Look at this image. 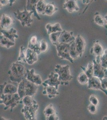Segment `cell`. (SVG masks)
Listing matches in <instances>:
<instances>
[{
	"label": "cell",
	"mask_w": 107,
	"mask_h": 120,
	"mask_svg": "<svg viewBox=\"0 0 107 120\" xmlns=\"http://www.w3.org/2000/svg\"><path fill=\"white\" fill-rule=\"evenodd\" d=\"M10 81L19 84L27 77V69L24 63L18 61L13 63L8 72Z\"/></svg>",
	"instance_id": "1"
},
{
	"label": "cell",
	"mask_w": 107,
	"mask_h": 120,
	"mask_svg": "<svg viewBox=\"0 0 107 120\" xmlns=\"http://www.w3.org/2000/svg\"><path fill=\"white\" fill-rule=\"evenodd\" d=\"M0 104L5 105L4 109L7 110L8 109H11V112H12L14 108L19 103H20V98L18 93L15 94H0Z\"/></svg>",
	"instance_id": "2"
},
{
	"label": "cell",
	"mask_w": 107,
	"mask_h": 120,
	"mask_svg": "<svg viewBox=\"0 0 107 120\" xmlns=\"http://www.w3.org/2000/svg\"><path fill=\"white\" fill-rule=\"evenodd\" d=\"M33 14H34L33 11H29L26 9V6H25V9L23 11H20L17 9L16 12H14L15 17L20 22L23 27L31 26L33 22V20L32 18V15Z\"/></svg>",
	"instance_id": "3"
},
{
	"label": "cell",
	"mask_w": 107,
	"mask_h": 120,
	"mask_svg": "<svg viewBox=\"0 0 107 120\" xmlns=\"http://www.w3.org/2000/svg\"><path fill=\"white\" fill-rule=\"evenodd\" d=\"M55 67V71L59 75V79L61 82V84L68 85L69 82L73 78V76L71 75L69 66L57 64Z\"/></svg>",
	"instance_id": "4"
},
{
	"label": "cell",
	"mask_w": 107,
	"mask_h": 120,
	"mask_svg": "<svg viewBox=\"0 0 107 120\" xmlns=\"http://www.w3.org/2000/svg\"><path fill=\"white\" fill-rule=\"evenodd\" d=\"M71 43H58L56 44L58 56L61 59H66L71 63H73L74 60L72 59L70 54V48Z\"/></svg>",
	"instance_id": "5"
},
{
	"label": "cell",
	"mask_w": 107,
	"mask_h": 120,
	"mask_svg": "<svg viewBox=\"0 0 107 120\" xmlns=\"http://www.w3.org/2000/svg\"><path fill=\"white\" fill-rule=\"evenodd\" d=\"M38 104L31 106H25L22 109L21 112L24 114L26 120H35L37 119V112L38 109Z\"/></svg>",
	"instance_id": "6"
},
{
	"label": "cell",
	"mask_w": 107,
	"mask_h": 120,
	"mask_svg": "<svg viewBox=\"0 0 107 120\" xmlns=\"http://www.w3.org/2000/svg\"><path fill=\"white\" fill-rule=\"evenodd\" d=\"M18 83L17 82L12 81L8 83L5 82L0 85V94L16 93H18Z\"/></svg>",
	"instance_id": "7"
},
{
	"label": "cell",
	"mask_w": 107,
	"mask_h": 120,
	"mask_svg": "<svg viewBox=\"0 0 107 120\" xmlns=\"http://www.w3.org/2000/svg\"><path fill=\"white\" fill-rule=\"evenodd\" d=\"M88 88L93 90H100L107 95V90L103 89L102 87L100 79L98 77L94 76L92 78L89 79Z\"/></svg>",
	"instance_id": "8"
},
{
	"label": "cell",
	"mask_w": 107,
	"mask_h": 120,
	"mask_svg": "<svg viewBox=\"0 0 107 120\" xmlns=\"http://www.w3.org/2000/svg\"><path fill=\"white\" fill-rule=\"evenodd\" d=\"M42 84L55 86L57 89H58V86L61 84V82L59 79L58 74L56 72L55 73L52 72L48 76V79L45 81Z\"/></svg>",
	"instance_id": "9"
},
{
	"label": "cell",
	"mask_w": 107,
	"mask_h": 120,
	"mask_svg": "<svg viewBox=\"0 0 107 120\" xmlns=\"http://www.w3.org/2000/svg\"><path fill=\"white\" fill-rule=\"evenodd\" d=\"M25 96L29 95L33 97L37 93L38 89V85L34 83L25 79Z\"/></svg>",
	"instance_id": "10"
},
{
	"label": "cell",
	"mask_w": 107,
	"mask_h": 120,
	"mask_svg": "<svg viewBox=\"0 0 107 120\" xmlns=\"http://www.w3.org/2000/svg\"><path fill=\"white\" fill-rule=\"evenodd\" d=\"M76 38L74 36L73 32L63 30L62 32L59 37L58 43H70L74 41Z\"/></svg>",
	"instance_id": "11"
},
{
	"label": "cell",
	"mask_w": 107,
	"mask_h": 120,
	"mask_svg": "<svg viewBox=\"0 0 107 120\" xmlns=\"http://www.w3.org/2000/svg\"><path fill=\"white\" fill-rule=\"evenodd\" d=\"M63 7L70 13L80 10L77 0H66L63 5Z\"/></svg>",
	"instance_id": "12"
},
{
	"label": "cell",
	"mask_w": 107,
	"mask_h": 120,
	"mask_svg": "<svg viewBox=\"0 0 107 120\" xmlns=\"http://www.w3.org/2000/svg\"><path fill=\"white\" fill-rule=\"evenodd\" d=\"M26 79L37 85H42V80L41 76L35 73V70L34 69H27Z\"/></svg>",
	"instance_id": "13"
},
{
	"label": "cell",
	"mask_w": 107,
	"mask_h": 120,
	"mask_svg": "<svg viewBox=\"0 0 107 120\" xmlns=\"http://www.w3.org/2000/svg\"><path fill=\"white\" fill-rule=\"evenodd\" d=\"M14 21L11 16L5 14H3L0 19V25L3 30H7L11 28Z\"/></svg>",
	"instance_id": "14"
},
{
	"label": "cell",
	"mask_w": 107,
	"mask_h": 120,
	"mask_svg": "<svg viewBox=\"0 0 107 120\" xmlns=\"http://www.w3.org/2000/svg\"><path fill=\"white\" fill-rule=\"evenodd\" d=\"M75 42L76 48L78 53L79 56L80 57H81L82 56L85 48V41L80 34H78L76 37Z\"/></svg>",
	"instance_id": "15"
},
{
	"label": "cell",
	"mask_w": 107,
	"mask_h": 120,
	"mask_svg": "<svg viewBox=\"0 0 107 120\" xmlns=\"http://www.w3.org/2000/svg\"><path fill=\"white\" fill-rule=\"evenodd\" d=\"M28 48L36 52L38 55L41 53V42L38 41L36 36H33L30 38L28 45Z\"/></svg>",
	"instance_id": "16"
},
{
	"label": "cell",
	"mask_w": 107,
	"mask_h": 120,
	"mask_svg": "<svg viewBox=\"0 0 107 120\" xmlns=\"http://www.w3.org/2000/svg\"><path fill=\"white\" fill-rule=\"evenodd\" d=\"M94 64V76L98 77L100 79L105 77V68L102 67L100 63H98L96 60H93Z\"/></svg>",
	"instance_id": "17"
},
{
	"label": "cell",
	"mask_w": 107,
	"mask_h": 120,
	"mask_svg": "<svg viewBox=\"0 0 107 120\" xmlns=\"http://www.w3.org/2000/svg\"><path fill=\"white\" fill-rule=\"evenodd\" d=\"M44 86V90L42 92L43 94H47L48 97L50 98H52L59 94V93L58 91V90L55 86H50L48 85L42 84Z\"/></svg>",
	"instance_id": "18"
},
{
	"label": "cell",
	"mask_w": 107,
	"mask_h": 120,
	"mask_svg": "<svg viewBox=\"0 0 107 120\" xmlns=\"http://www.w3.org/2000/svg\"><path fill=\"white\" fill-rule=\"evenodd\" d=\"M37 53L33 50L28 48L26 52V62L28 64L32 65L38 60Z\"/></svg>",
	"instance_id": "19"
},
{
	"label": "cell",
	"mask_w": 107,
	"mask_h": 120,
	"mask_svg": "<svg viewBox=\"0 0 107 120\" xmlns=\"http://www.w3.org/2000/svg\"><path fill=\"white\" fill-rule=\"evenodd\" d=\"M0 32L3 35L9 38L13 42H15L16 38H18V36L17 34V31L13 28H11L7 30L2 29L1 30Z\"/></svg>",
	"instance_id": "20"
},
{
	"label": "cell",
	"mask_w": 107,
	"mask_h": 120,
	"mask_svg": "<svg viewBox=\"0 0 107 120\" xmlns=\"http://www.w3.org/2000/svg\"><path fill=\"white\" fill-rule=\"evenodd\" d=\"M40 0H27V4L26 6V9L29 11H33L34 16L38 20H41V19L39 15L37 12L36 7L37 3Z\"/></svg>",
	"instance_id": "21"
},
{
	"label": "cell",
	"mask_w": 107,
	"mask_h": 120,
	"mask_svg": "<svg viewBox=\"0 0 107 120\" xmlns=\"http://www.w3.org/2000/svg\"><path fill=\"white\" fill-rule=\"evenodd\" d=\"M46 29L47 31L48 34V35L52 33L63 31L62 28L61 27V25L58 22L54 24H51L50 23L47 24L46 26Z\"/></svg>",
	"instance_id": "22"
},
{
	"label": "cell",
	"mask_w": 107,
	"mask_h": 120,
	"mask_svg": "<svg viewBox=\"0 0 107 120\" xmlns=\"http://www.w3.org/2000/svg\"><path fill=\"white\" fill-rule=\"evenodd\" d=\"M94 21L95 23L99 26H102L107 29V22L104 17H103L99 12H96L94 15Z\"/></svg>",
	"instance_id": "23"
},
{
	"label": "cell",
	"mask_w": 107,
	"mask_h": 120,
	"mask_svg": "<svg viewBox=\"0 0 107 120\" xmlns=\"http://www.w3.org/2000/svg\"><path fill=\"white\" fill-rule=\"evenodd\" d=\"M58 10V8L56 6L54 3L53 2L48 3L46 4L44 15L51 16Z\"/></svg>",
	"instance_id": "24"
},
{
	"label": "cell",
	"mask_w": 107,
	"mask_h": 120,
	"mask_svg": "<svg viewBox=\"0 0 107 120\" xmlns=\"http://www.w3.org/2000/svg\"><path fill=\"white\" fill-rule=\"evenodd\" d=\"M91 54H94L96 56H101L104 52L103 47L99 42H97L95 43L91 50Z\"/></svg>",
	"instance_id": "25"
},
{
	"label": "cell",
	"mask_w": 107,
	"mask_h": 120,
	"mask_svg": "<svg viewBox=\"0 0 107 120\" xmlns=\"http://www.w3.org/2000/svg\"><path fill=\"white\" fill-rule=\"evenodd\" d=\"M0 43L1 46L5 47L7 49H9L15 45V42H12L9 38L4 37L3 35L0 37Z\"/></svg>",
	"instance_id": "26"
},
{
	"label": "cell",
	"mask_w": 107,
	"mask_h": 120,
	"mask_svg": "<svg viewBox=\"0 0 107 120\" xmlns=\"http://www.w3.org/2000/svg\"><path fill=\"white\" fill-rule=\"evenodd\" d=\"M46 4L44 0H40L38 1L36 5V11L38 14L39 15H44L45 11L46 8Z\"/></svg>",
	"instance_id": "27"
},
{
	"label": "cell",
	"mask_w": 107,
	"mask_h": 120,
	"mask_svg": "<svg viewBox=\"0 0 107 120\" xmlns=\"http://www.w3.org/2000/svg\"><path fill=\"white\" fill-rule=\"evenodd\" d=\"M20 104H23L25 106H31L37 104V101L32 98V96L27 95L22 98L20 101Z\"/></svg>",
	"instance_id": "28"
},
{
	"label": "cell",
	"mask_w": 107,
	"mask_h": 120,
	"mask_svg": "<svg viewBox=\"0 0 107 120\" xmlns=\"http://www.w3.org/2000/svg\"><path fill=\"white\" fill-rule=\"evenodd\" d=\"M70 54L71 57L73 60L80 57L78 53L76 48L75 41L71 43L70 48Z\"/></svg>",
	"instance_id": "29"
},
{
	"label": "cell",
	"mask_w": 107,
	"mask_h": 120,
	"mask_svg": "<svg viewBox=\"0 0 107 120\" xmlns=\"http://www.w3.org/2000/svg\"><path fill=\"white\" fill-rule=\"evenodd\" d=\"M83 70L87 75L89 79L94 76V64L93 63H89L88 64L87 68L81 67Z\"/></svg>",
	"instance_id": "30"
},
{
	"label": "cell",
	"mask_w": 107,
	"mask_h": 120,
	"mask_svg": "<svg viewBox=\"0 0 107 120\" xmlns=\"http://www.w3.org/2000/svg\"><path fill=\"white\" fill-rule=\"evenodd\" d=\"M61 33L62 32H57L49 34L50 39L54 45H55L56 44L58 43V41Z\"/></svg>",
	"instance_id": "31"
},
{
	"label": "cell",
	"mask_w": 107,
	"mask_h": 120,
	"mask_svg": "<svg viewBox=\"0 0 107 120\" xmlns=\"http://www.w3.org/2000/svg\"><path fill=\"white\" fill-rule=\"evenodd\" d=\"M25 79H23L21 82L18 84V93H17L19 94L20 97L21 99L25 96Z\"/></svg>",
	"instance_id": "32"
},
{
	"label": "cell",
	"mask_w": 107,
	"mask_h": 120,
	"mask_svg": "<svg viewBox=\"0 0 107 120\" xmlns=\"http://www.w3.org/2000/svg\"><path fill=\"white\" fill-rule=\"evenodd\" d=\"M89 80V78L85 72L80 73L77 77L78 81L81 85H85L88 83Z\"/></svg>",
	"instance_id": "33"
},
{
	"label": "cell",
	"mask_w": 107,
	"mask_h": 120,
	"mask_svg": "<svg viewBox=\"0 0 107 120\" xmlns=\"http://www.w3.org/2000/svg\"><path fill=\"white\" fill-rule=\"evenodd\" d=\"M26 50L23 46H20V53L19 56L18 57V61L20 62L21 63H26Z\"/></svg>",
	"instance_id": "34"
},
{
	"label": "cell",
	"mask_w": 107,
	"mask_h": 120,
	"mask_svg": "<svg viewBox=\"0 0 107 120\" xmlns=\"http://www.w3.org/2000/svg\"><path fill=\"white\" fill-rule=\"evenodd\" d=\"M55 113H56L55 110L54 109L53 105L52 104L48 105L44 111V113L46 117H48L51 115Z\"/></svg>",
	"instance_id": "35"
},
{
	"label": "cell",
	"mask_w": 107,
	"mask_h": 120,
	"mask_svg": "<svg viewBox=\"0 0 107 120\" xmlns=\"http://www.w3.org/2000/svg\"><path fill=\"white\" fill-rule=\"evenodd\" d=\"M89 101L91 103L97 106L99 104V100L98 98L94 95H92L89 98Z\"/></svg>",
	"instance_id": "36"
},
{
	"label": "cell",
	"mask_w": 107,
	"mask_h": 120,
	"mask_svg": "<svg viewBox=\"0 0 107 120\" xmlns=\"http://www.w3.org/2000/svg\"><path fill=\"white\" fill-rule=\"evenodd\" d=\"M48 48V43L45 40H42L41 42V52H46Z\"/></svg>",
	"instance_id": "37"
},
{
	"label": "cell",
	"mask_w": 107,
	"mask_h": 120,
	"mask_svg": "<svg viewBox=\"0 0 107 120\" xmlns=\"http://www.w3.org/2000/svg\"><path fill=\"white\" fill-rule=\"evenodd\" d=\"M101 64L102 67L105 68H107V58L103 54L100 56Z\"/></svg>",
	"instance_id": "38"
},
{
	"label": "cell",
	"mask_w": 107,
	"mask_h": 120,
	"mask_svg": "<svg viewBox=\"0 0 107 120\" xmlns=\"http://www.w3.org/2000/svg\"><path fill=\"white\" fill-rule=\"evenodd\" d=\"M88 109L89 111L92 114L96 113L97 111V106L92 103H90L88 105Z\"/></svg>",
	"instance_id": "39"
},
{
	"label": "cell",
	"mask_w": 107,
	"mask_h": 120,
	"mask_svg": "<svg viewBox=\"0 0 107 120\" xmlns=\"http://www.w3.org/2000/svg\"><path fill=\"white\" fill-rule=\"evenodd\" d=\"M102 87L103 89L107 90V77H104L100 79Z\"/></svg>",
	"instance_id": "40"
},
{
	"label": "cell",
	"mask_w": 107,
	"mask_h": 120,
	"mask_svg": "<svg viewBox=\"0 0 107 120\" xmlns=\"http://www.w3.org/2000/svg\"><path fill=\"white\" fill-rule=\"evenodd\" d=\"M46 119L47 120H58L59 119V118L56 113H55L51 115L48 117H46Z\"/></svg>",
	"instance_id": "41"
},
{
	"label": "cell",
	"mask_w": 107,
	"mask_h": 120,
	"mask_svg": "<svg viewBox=\"0 0 107 120\" xmlns=\"http://www.w3.org/2000/svg\"><path fill=\"white\" fill-rule=\"evenodd\" d=\"M93 1H94V0H82V3L83 4H88V7H86V8L85 9V10H84V11H83V13H84V12H85V11L87 10V8H88V6H89L90 3L92 2Z\"/></svg>",
	"instance_id": "42"
},
{
	"label": "cell",
	"mask_w": 107,
	"mask_h": 120,
	"mask_svg": "<svg viewBox=\"0 0 107 120\" xmlns=\"http://www.w3.org/2000/svg\"><path fill=\"white\" fill-rule=\"evenodd\" d=\"M10 0H0V6H6L9 4Z\"/></svg>",
	"instance_id": "43"
},
{
	"label": "cell",
	"mask_w": 107,
	"mask_h": 120,
	"mask_svg": "<svg viewBox=\"0 0 107 120\" xmlns=\"http://www.w3.org/2000/svg\"><path fill=\"white\" fill-rule=\"evenodd\" d=\"M16 1V0H10L9 4V5L10 6H11V7L12 6L14 3H15Z\"/></svg>",
	"instance_id": "44"
},
{
	"label": "cell",
	"mask_w": 107,
	"mask_h": 120,
	"mask_svg": "<svg viewBox=\"0 0 107 120\" xmlns=\"http://www.w3.org/2000/svg\"><path fill=\"white\" fill-rule=\"evenodd\" d=\"M103 54L105 55V56H106V57L107 58V49H106L104 51V52H103Z\"/></svg>",
	"instance_id": "45"
},
{
	"label": "cell",
	"mask_w": 107,
	"mask_h": 120,
	"mask_svg": "<svg viewBox=\"0 0 107 120\" xmlns=\"http://www.w3.org/2000/svg\"><path fill=\"white\" fill-rule=\"evenodd\" d=\"M103 120H107V116H104L103 118Z\"/></svg>",
	"instance_id": "46"
},
{
	"label": "cell",
	"mask_w": 107,
	"mask_h": 120,
	"mask_svg": "<svg viewBox=\"0 0 107 120\" xmlns=\"http://www.w3.org/2000/svg\"><path fill=\"white\" fill-rule=\"evenodd\" d=\"M104 17L105 18V19H106V21L107 22V15L104 16Z\"/></svg>",
	"instance_id": "47"
},
{
	"label": "cell",
	"mask_w": 107,
	"mask_h": 120,
	"mask_svg": "<svg viewBox=\"0 0 107 120\" xmlns=\"http://www.w3.org/2000/svg\"><path fill=\"white\" fill-rule=\"evenodd\" d=\"M94 1H96V0H94Z\"/></svg>",
	"instance_id": "48"
},
{
	"label": "cell",
	"mask_w": 107,
	"mask_h": 120,
	"mask_svg": "<svg viewBox=\"0 0 107 120\" xmlns=\"http://www.w3.org/2000/svg\"></svg>",
	"instance_id": "49"
}]
</instances>
